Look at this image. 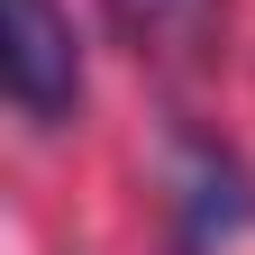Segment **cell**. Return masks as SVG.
<instances>
[{
	"label": "cell",
	"instance_id": "obj_1",
	"mask_svg": "<svg viewBox=\"0 0 255 255\" xmlns=\"http://www.w3.org/2000/svg\"><path fill=\"white\" fill-rule=\"evenodd\" d=\"M0 91L27 128H64L82 110V37L64 0H0Z\"/></svg>",
	"mask_w": 255,
	"mask_h": 255
},
{
	"label": "cell",
	"instance_id": "obj_2",
	"mask_svg": "<svg viewBox=\"0 0 255 255\" xmlns=\"http://www.w3.org/2000/svg\"><path fill=\"white\" fill-rule=\"evenodd\" d=\"M255 228V173L219 137L182 128L173 137V246L182 255H228Z\"/></svg>",
	"mask_w": 255,
	"mask_h": 255
},
{
	"label": "cell",
	"instance_id": "obj_3",
	"mask_svg": "<svg viewBox=\"0 0 255 255\" xmlns=\"http://www.w3.org/2000/svg\"><path fill=\"white\" fill-rule=\"evenodd\" d=\"M101 18L146 64H173V73H191L228 46V0H101Z\"/></svg>",
	"mask_w": 255,
	"mask_h": 255
}]
</instances>
